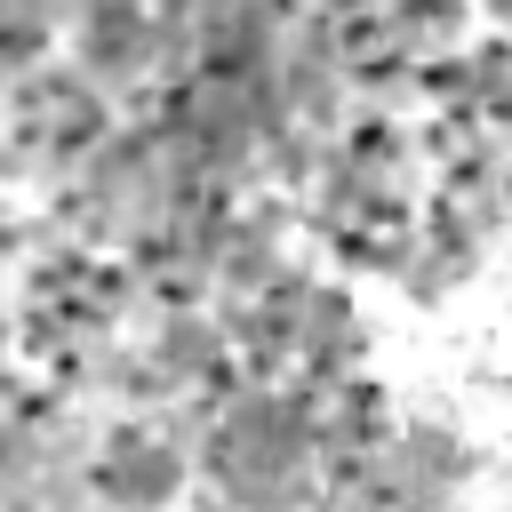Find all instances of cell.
<instances>
[{
	"label": "cell",
	"instance_id": "1",
	"mask_svg": "<svg viewBox=\"0 0 512 512\" xmlns=\"http://www.w3.org/2000/svg\"><path fill=\"white\" fill-rule=\"evenodd\" d=\"M88 480H96L104 512H184L192 480H200V456L160 416H112L96 456H88Z\"/></svg>",
	"mask_w": 512,
	"mask_h": 512
},
{
	"label": "cell",
	"instance_id": "2",
	"mask_svg": "<svg viewBox=\"0 0 512 512\" xmlns=\"http://www.w3.org/2000/svg\"><path fill=\"white\" fill-rule=\"evenodd\" d=\"M480 24H504L512 32V0H480Z\"/></svg>",
	"mask_w": 512,
	"mask_h": 512
}]
</instances>
